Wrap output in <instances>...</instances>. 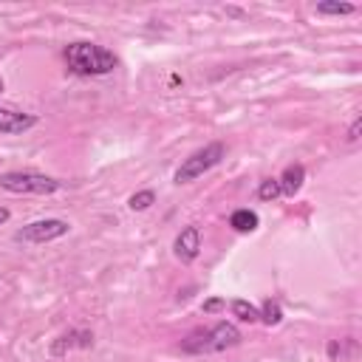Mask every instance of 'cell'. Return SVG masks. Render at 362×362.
<instances>
[{
  "label": "cell",
  "mask_w": 362,
  "mask_h": 362,
  "mask_svg": "<svg viewBox=\"0 0 362 362\" xmlns=\"http://www.w3.org/2000/svg\"><path fill=\"white\" fill-rule=\"evenodd\" d=\"M65 62L76 76H105L119 65L116 54L96 42H71L65 48Z\"/></svg>",
  "instance_id": "6da1fadb"
},
{
  "label": "cell",
  "mask_w": 362,
  "mask_h": 362,
  "mask_svg": "<svg viewBox=\"0 0 362 362\" xmlns=\"http://www.w3.org/2000/svg\"><path fill=\"white\" fill-rule=\"evenodd\" d=\"M240 342V331L235 322H215L209 328H198L192 334H187L181 339V351L184 354H192V356H201V354H221L226 348H235Z\"/></svg>",
  "instance_id": "7a4b0ae2"
},
{
  "label": "cell",
  "mask_w": 362,
  "mask_h": 362,
  "mask_svg": "<svg viewBox=\"0 0 362 362\" xmlns=\"http://www.w3.org/2000/svg\"><path fill=\"white\" fill-rule=\"evenodd\" d=\"M0 187L6 192H14V195H51L62 184L51 175L34 173V170H11V173L0 175Z\"/></svg>",
  "instance_id": "3957f363"
},
{
  "label": "cell",
  "mask_w": 362,
  "mask_h": 362,
  "mask_svg": "<svg viewBox=\"0 0 362 362\" xmlns=\"http://www.w3.org/2000/svg\"><path fill=\"white\" fill-rule=\"evenodd\" d=\"M223 156H226V147H223L221 141H209V144H204L201 150H195L192 156H187V158L181 161V167L175 170L173 181H175V184H189V181L201 178L204 173H209L215 164H221Z\"/></svg>",
  "instance_id": "277c9868"
},
{
  "label": "cell",
  "mask_w": 362,
  "mask_h": 362,
  "mask_svg": "<svg viewBox=\"0 0 362 362\" xmlns=\"http://www.w3.org/2000/svg\"><path fill=\"white\" fill-rule=\"evenodd\" d=\"M68 229H71V223L62 221V218H42V221H31L23 229H17L14 240H20V243H51V240L68 235Z\"/></svg>",
  "instance_id": "5b68a950"
},
{
  "label": "cell",
  "mask_w": 362,
  "mask_h": 362,
  "mask_svg": "<svg viewBox=\"0 0 362 362\" xmlns=\"http://www.w3.org/2000/svg\"><path fill=\"white\" fill-rule=\"evenodd\" d=\"M173 252L181 263H192L201 252V229L198 226H184L173 240Z\"/></svg>",
  "instance_id": "8992f818"
},
{
  "label": "cell",
  "mask_w": 362,
  "mask_h": 362,
  "mask_svg": "<svg viewBox=\"0 0 362 362\" xmlns=\"http://www.w3.org/2000/svg\"><path fill=\"white\" fill-rule=\"evenodd\" d=\"M90 345H93V334H90V331L71 328V331L59 334V337L51 342V354H54V356H65V354L74 351V348H90Z\"/></svg>",
  "instance_id": "52a82bcc"
},
{
  "label": "cell",
  "mask_w": 362,
  "mask_h": 362,
  "mask_svg": "<svg viewBox=\"0 0 362 362\" xmlns=\"http://www.w3.org/2000/svg\"><path fill=\"white\" fill-rule=\"evenodd\" d=\"M34 124H37V116L23 113V110H14V107H0V133L17 136V133L31 130Z\"/></svg>",
  "instance_id": "ba28073f"
},
{
  "label": "cell",
  "mask_w": 362,
  "mask_h": 362,
  "mask_svg": "<svg viewBox=\"0 0 362 362\" xmlns=\"http://www.w3.org/2000/svg\"><path fill=\"white\" fill-rule=\"evenodd\" d=\"M303 181H305V167L303 164H288L280 175H277V184H280V195H297L300 192V187H303Z\"/></svg>",
  "instance_id": "9c48e42d"
},
{
  "label": "cell",
  "mask_w": 362,
  "mask_h": 362,
  "mask_svg": "<svg viewBox=\"0 0 362 362\" xmlns=\"http://www.w3.org/2000/svg\"><path fill=\"white\" fill-rule=\"evenodd\" d=\"M257 223H260V218H257V212H252V209H235V212L229 215V226H232L235 232H240V235L255 232Z\"/></svg>",
  "instance_id": "30bf717a"
},
{
  "label": "cell",
  "mask_w": 362,
  "mask_h": 362,
  "mask_svg": "<svg viewBox=\"0 0 362 362\" xmlns=\"http://www.w3.org/2000/svg\"><path fill=\"white\" fill-rule=\"evenodd\" d=\"M229 311H232V317H238L240 322H260V311L249 303V300H232L229 303Z\"/></svg>",
  "instance_id": "8fae6325"
},
{
  "label": "cell",
  "mask_w": 362,
  "mask_h": 362,
  "mask_svg": "<svg viewBox=\"0 0 362 362\" xmlns=\"http://www.w3.org/2000/svg\"><path fill=\"white\" fill-rule=\"evenodd\" d=\"M351 11H356L354 3H337V0L317 3V14H322V17H339V14H351Z\"/></svg>",
  "instance_id": "7c38bea8"
},
{
  "label": "cell",
  "mask_w": 362,
  "mask_h": 362,
  "mask_svg": "<svg viewBox=\"0 0 362 362\" xmlns=\"http://www.w3.org/2000/svg\"><path fill=\"white\" fill-rule=\"evenodd\" d=\"M156 204V192L153 189H139V192H133L130 198H127V206L133 209V212H144V209H150Z\"/></svg>",
  "instance_id": "4fadbf2b"
},
{
  "label": "cell",
  "mask_w": 362,
  "mask_h": 362,
  "mask_svg": "<svg viewBox=\"0 0 362 362\" xmlns=\"http://www.w3.org/2000/svg\"><path fill=\"white\" fill-rule=\"evenodd\" d=\"M257 311H260V322H266V325H280V320H283V308L277 300H266Z\"/></svg>",
  "instance_id": "5bb4252c"
},
{
  "label": "cell",
  "mask_w": 362,
  "mask_h": 362,
  "mask_svg": "<svg viewBox=\"0 0 362 362\" xmlns=\"http://www.w3.org/2000/svg\"><path fill=\"white\" fill-rule=\"evenodd\" d=\"M257 198H260V201H274V198H280V184H277V178H263L260 187H257Z\"/></svg>",
  "instance_id": "9a60e30c"
},
{
  "label": "cell",
  "mask_w": 362,
  "mask_h": 362,
  "mask_svg": "<svg viewBox=\"0 0 362 362\" xmlns=\"http://www.w3.org/2000/svg\"><path fill=\"white\" fill-rule=\"evenodd\" d=\"M359 130H362V116H356L348 127V141H359Z\"/></svg>",
  "instance_id": "2e32d148"
},
{
  "label": "cell",
  "mask_w": 362,
  "mask_h": 362,
  "mask_svg": "<svg viewBox=\"0 0 362 362\" xmlns=\"http://www.w3.org/2000/svg\"><path fill=\"white\" fill-rule=\"evenodd\" d=\"M223 305H226V303H223L221 297H212V300H206V303H204V311H206V314H212V311H218V308H223Z\"/></svg>",
  "instance_id": "e0dca14e"
},
{
  "label": "cell",
  "mask_w": 362,
  "mask_h": 362,
  "mask_svg": "<svg viewBox=\"0 0 362 362\" xmlns=\"http://www.w3.org/2000/svg\"><path fill=\"white\" fill-rule=\"evenodd\" d=\"M8 221V209L6 206H0V223H6Z\"/></svg>",
  "instance_id": "ac0fdd59"
},
{
  "label": "cell",
  "mask_w": 362,
  "mask_h": 362,
  "mask_svg": "<svg viewBox=\"0 0 362 362\" xmlns=\"http://www.w3.org/2000/svg\"><path fill=\"white\" fill-rule=\"evenodd\" d=\"M0 93H3V79H0Z\"/></svg>",
  "instance_id": "d6986e66"
}]
</instances>
